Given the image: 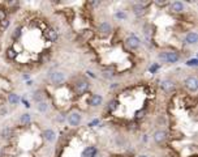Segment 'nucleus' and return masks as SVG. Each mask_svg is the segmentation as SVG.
Returning <instances> with one entry per match:
<instances>
[{
	"instance_id": "nucleus-1",
	"label": "nucleus",
	"mask_w": 198,
	"mask_h": 157,
	"mask_svg": "<svg viewBox=\"0 0 198 157\" xmlns=\"http://www.w3.org/2000/svg\"><path fill=\"white\" fill-rule=\"evenodd\" d=\"M159 58L162 60L167 62V63H176L179 60V55L173 51H164V52H160L159 54Z\"/></svg>"
},
{
	"instance_id": "nucleus-2",
	"label": "nucleus",
	"mask_w": 198,
	"mask_h": 157,
	"mask_svg": "<svg viewBox=\"0 0 198 157\" xmlns=\"http://www.w3.org/2000/svg\"><path fill=\"white\" fill-rule=\"evenodd\" d=\"M184 84H185V87L188 88V89L192 90V92H196L198 89V81H197V78L194 76H190V77L185 78Z\"/></svg>"
},
{
	"instance_id": "nucleus-3",
	"label": "nucleus",
	"mask_w": 198,
	"mask_h": 157,
	"mask_svg": "<svg viewBox=\"0 0 198 157\" xmlns=\"http://www.w3.org/2000/svg\"><path fill=\"white\" fill-rule=\"evenodd\" d=\"M64 78H65V76L63 72H52V73L50 75V80H51L55 85H60L63 81H64Z\"/></svg>"
},
{
	"instance_id": "nucleus-4",
	"label": "nucleus",
	"mask_w": 198,
	"mask_h": 157,
	"mask_svg": "<svg viewBox=\"0 0 198 157\" xmlns=\"http://www.w3.org/2000/svg\"><path fill=\"white\" fill-rule=\"evenodd\" d=\"M127 45L129 46L130 48H138L141 45V41L138 37H136V35H129L127 39Z\"/></svg>"
},
{
	"instance_id": "nucleus-5",
	"label": "nucleus",
	"mask_w": 198,
	"mask_h": 157,
	"mask_svg": "<svg viewBox=\"0 0 198 157\" xmlns=\"http://www.w3.org/2000/svg\"><path fill=\"white\" fill-rule=\"evenodd\" d=\"M89 89V83L85 80H81L78 81L77 84H76V92H77L78 94H84L85 92H87Z\"/></svg>"
},
{
	"instance_id": "nucleus-6",
	"label": "nucleus",
	"mask_w": 198,
	"mask_h": 157,
	"mask_svg": "<svg viewBox=\"0 0 198 157\" xmlns=\"http://www.w3.org/2000/svg\"><path fill=\"white\" fill-rule=\"evenodd\" d=\"M68 122L71 126H77V124L81 122V115L78 113H72L71 115L68 117Z\"/></svg>"
},
{
	"instance_id": "nucleus-7",
	"label": "nucleus",
	"mask_w": 198,
	"mask_h": 157,
	"mask_svg": "<svg viewBox=\"0 0 198 157\" xmlns=\"http://www.w3.org/2000/svg\"><path fill=\"white\" fill-rule=\"evenodd\" d=\"M99 33H100L102 35L110 34V33H111V25H110V22H107V21L102 22V24L99 25Z\"/></svg>"
},
{
	"instance_id": "nucleus-8",
	"label": "nucleus",
	"mask_w": 198,
	"mask_h": 157,
	"mask_svg": "<svg viewBox=\"0 0 198 157\" xmlns=\"http://www.w3.org/2000/svg\"><path fill=\"white\" fill-rule=\"evenodd\" d=\"M167 139V132L166 131H157L154 134V140L155 143H162Z\"/></svg>"
},
{
	"instance_id": "nucleus-9",
	"label": "nucleus",
	"mask_w": 198,
	"mask_h": 157,
	"mask_svg": "<svg viewBox=\"0 0 198 157\" xmlns=\"http://www.w3.org/2000/svg\"><path fill=\"white\" fill-rule=\"evenodd\" d=\"M95 155H97V148L95 147H89V148L84 150L81 157H95Z\"/></svg>"
},
{
	"instance_id": "nucleus-10",
	"label": "nucleus",
	"mask_w": 198,
	"mask_h": 157,
	"mask_svg": "<svg viewBox=\"0 0 198 157\" xmlns=\"http://www.w3.org/2000/svg\"><path fill=\"white\" fill-rule=\"evenodd\" d=\"M171 11L172 12H183L184 11V4L181 1H173L171 4Z\"/></svg>"
},
{
	"instance_id": "nucleus-11",
	"label": "nucleus",
	"mask_w": 198,
	"mask_h": 157,
	"mask_svg": "<svg viewBox=\"0 0 198 157\" xmlns=\"http://www.w3.org/2000/svg\"><path fill=\"white\" fill-rule=\"evenodd\" d=\"M197 39H198V37H197V34L194 32H192V33H188L186 34V37H185V41L188 42V43H190V45H194L197 42Z\"/></svg>"
},
{
	"instance_id": "nucleus-12",
	"label": "nucleus",
	"mask_w": 198,
	"mask_h": 157,
	"mask_svg": "<svg viewBox=\"0 0 198 157\" xmlns=\"http://www.w3.org/2000/svg\"><path fill=\"white\" fill-rule=\"evenodd\" d=\"M145 7L142 4H136L133 7V12H134V15H137V16H142L143 13H145Z\"/></svg>"
},
{
	"instance_id": "nucleus-13",
	"label": "nucleus",
	"mask_w": 198,
	"mask_h": 157,
	"mask_svg": "<svg viewBox=\"0 0 198 157\" xmlns=\"http://www.w3.org/2000/svg\"><path fill=\"white\" fill-rule=\"evenodd\" d=\"M43 136H44V139L47 140V142H52V140H55V132L52 130H46L44 132H43Z\"/></svg>"
},
{
	"instance_id": "nucleus-14",
	"label": "nucleus",
	"mask_w": 198,
	"mask_h": 157,
	"mask_svg": "<svg viewBox=\"0 0 198 157\" xmlns=\"http://www.w3.org/2000/svg\"><path fill=\"white\" fill-rule=\"evenodd\" d=\"M100 103H102V97L98 96V94H94L90 98V105H93V106H99Z\"/></svg>"
},
{
	"instance_id": "nucleus-15",
	"label": "nucleus",
	"mask_w": 198,
	"mask_h": 157,
	"mask_svg": "<svg viewBox=\"0 0 198 157\" xmlns=\"http://www.w3.org/2000/svg\"><path fill=\"white\" fill-rule=\"evenodd\" d=\"M47 38L50 39V41L55 42L56 39H58V33H56V30H54V29L48 30V32H47Z\"/></svg>"
},
{
	"instance_id": "nucleus-16",
	"label": "nucleus",
	"mask_w": 198,
	"mask_h": 157,
	"mask_svg": "<svg viewBox=\"0 0 198 157\" xmlns=\"http://www.w3.org/2000/svg\"><path fill=\"white\" fill-rule=\"evenodd\" d=\"M162 87H163V89L166 90V92H170V90L173 88V83H172V81H170V80H167V81H163V84H162Z\"/></svg>"
},
{
	"instance_id": "nucleus-17",
	"label": "nucleus",
	"mask_w": 198,
	"mask_h": 157,
	"mask_svg": "<svg viewBox=\"0 0 198 157\" xmlns=\"http://www.w3.org/2000/svg\"><path fill=\"white\" fill-rule=\"evenodd\" d=\"M119 107V101L117 100H115V101H111L110 103H108V110H111V111H115Z\"/></svg>"
},
{
	"instance_id": "nucleus-18",
	"label": "nucleus",
	"mask_w": 198,
	"mask_h": 157,
	"mask_svg": "<svg viewBox=\"0 0 198 157\" xmlns=\"http://www.w3.org/2000/svg\"><path fill=\"white\" fill-rule=\"evenodd\" d=\"M33 100L37 101V102H42V100H43V93H41V92H35V94L33 96Z\"/></svg>"
},
{
	"instance_id": "nucleus-19",
	"label": "nucleus",
	"mask_w": 198,
	"mask_h": 157,
	"mask_svg": "<svg viewBox=\"0 0 198 157\" xmlns=\"http://www.w3.org/2000/svg\"><path fill=\"white\" fill-rule=\"evenodd\" d=\"M20 122H21L22 124L29 123V122H30V115H29V114H24V115L21 117V119H20Z\"/></svg>"
},
{
	"instance_id": "nucleus-20",
	"label": "nucleus",
	"mask_w": 198,
	"mask_h": 157,
	"mask_svg": "<svg viewBox=\"0 0 198 157\" xmlns=\"http://www.w3.org/2000/svg\"><path fill=\"white\" fill-rule=\"evenodd\" d=\"M8 100H9V102H11V103H17L18 102V97L16 96V94H9Z\"/></svg>"
},
{
	"instance_id": "nucleus-21",
	"label": "nucleus",
	"mask_w": 198,
	"mask_h": 157,
	"mask_svg": "<svg viewBox=\"0 0 198 157\" xmlns=\"http://www.w3.org/2000/svg\"><path fill=\"white\" fill-rule=\"evenodd\" d=\"M38 110L39 111H46L47 110V103L46 102H38Z\"/></svg>"
},
{
	"instance_id": "nucleus-22",
	"label": "nucleus",
	"mask_w": 198,
	"mask_h": 157,
	"mask_svg": "<svg viewBox=\"0 0 198 157\" xmlns=\"http://www.w3.org/2000/svg\"><path fill=\"white\" fill-rule=\"evenodd\" d=\"M7 55H8V58L15 59L16 56H17V52H16L15 50H13V48H9V50H8V54H7Z\"/></svg>"
},
{
	"instance_id": "nucleus-23",
	"label": "nucleus",
	"mask_w": 198,
	"mask_h": 157,
	"mask_svg": "<svg viewBox=\"0 0 198 157\" xmlns=\"http://www.w3.org/2000/svg\"><path fill=\"white\" fill-rule=\"evenodd\" d=\"M1 135H3V137H9V136H11V130H9V128H5V130L1 132Z\"/></svg>"
},
{
	"instance_id": "nucleus-24",
	"label": "nucleus",
	"mask_w": 198,
	"mask_h": 157,
	"mask_svg": "<svg viewBox=\"0 0 198 157\" xmlns=\"http://www.w3.org/2000/svg\"><path fill=\"white\" fill-rule=\"evenodd\" d=\"M5 12L4 11H3V9H0V22H1V21H4V20H5Z\"/></svg>"
},
{
	"instance_id": "nucleus-25",
	"label": "nucleus",
	"mask_w": 198,
	"mask_h": 157,
	"mask_svg": "<svg viewBox=\"0 0 198 157\" xmlns=\"http://www.w3.org/2000/svg\"><path fill=\"white\" fill-rule=\"evenodd\" d=\"M8 24H9V22H8V20L5 18L4 21H1V28H3V29H5L7 26H8Z\"/></svg>"
},
{
	"instance_id": "nucleus-26",
	"label": "nucleus",
	"mask_w": 198,
	"mask_h": 157,
	"mask_svg": "<svg viewBox=\"0 0 198 157\" xmlns=\"http://www.w3.org/2000/svg\"><path fill=\"white\" fill-rule=\"evenodd\" d=\"M20 30H21V28H17V29H16V30H15V33H13V37H18V35H20Z\"/></svg>"
},
{
	"instance_id": "nucleus-27",
	"label": "nucleus",
	"mask_w": 198,
	"mask_h": 157,
	"mask_svg": "<svg viewBox=\"0 0 198 157\" xmlns=\"http://www.w3.org/2000/svg\"><path fill=\"white\" fill-rule=\"evenodd\" d=\"M186 64H188V65H196V64H197V60H196V59H192V60H189Z\"/></svg>"
},
{
	"instance_id": "nucleus-28",
	"label": "nucleus",
	"mask_w": 198,
	"mask_h": 157,
	"mask_svg": "<svg viewBox=\"0 0 198 157\" xmlns=\"http://www.w3.org/2000/svg\"><path fill=\"white\" fill-rule=\"evenodd\" d=\"M99 123V120L98 119H94L93 122H90V124H89V126H95V124H98Z\"/></svg>"
},
{
	"instance_id": "nucleus-29",
	"label": "nucleus",
	"mask_w": 198,
	"mask_h": 157,
	"mask_svg": "<svg viewBox=\"0 0 198 157\" xmlns=\"http://www.w3.org/2000/svg\"><path fill=\"white\" fill-rule=\"evenodd\" d=\"M117 17H120V18H125V17H127V15H124V13H117Z\"/></svg>"
},
{
	"instance_id": "nucleus-30",
	"label": "nucleus",
	"mask_w": 198,
	"mask_h": 157,
	"mask_svg": "<svg viewBox=\"0 0 198 157\" xmlns=\"http://www.w3.org/2000/svg\"><path fill=\"white\" fill-rule=\"evenodd\" d=\"M158 68H159V65H158V64H154L153 67H151V71H155V70H158Z\"/></svg>"
},
{
	"instance_id": "nucleus-31",
	"label": "nucleus",
	"mask_w": 198,
	"mask_h": 157,
	"mask_svg": "<svg viewBox=\"0 0 198 157\" xmlns=\"http://www.w3.org/2000/svg\"><path fill=\"white\" fill-rule=\"evenodd\" d=\"M138 157H148V156H146V155H141V156H138Z\"/></svg>"
}]
</instances>
